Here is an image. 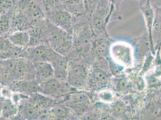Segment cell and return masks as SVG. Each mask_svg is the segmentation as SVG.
<instances>
[{"label": "cell", "instance_id": "1", "mask_svg": "<svg viewBox=\"0 0 161 120\" xmlns=\"http://www.w3.org/2000/svg\"><path fill=\"white\" fill-rule=\"evenodd\" d=\"M47 43L54 51L67 57L70 52L74 43L73 34L56 26L49 20L46 23Z\"/></svg>", "mask_w": 161, "mask_h": 120}, {"label": "cell", "instance_id": "2", "mask_svg": "<svg viewBox=\"0 0 161 120\" xmlns=\"http://www.w3.org/2000/svg\"><path fill=\"white\" fill-rule=\"evenodd\" d=\"M109 55L115 63L127 68L134 64V51L132 46L125 41H116L109 47Z\"/></svg>", "mask_w": 161, "mask_h": 120}, {"label": "cell", "instance_id": "3", "mask_svg": "<svg viewBox=\"0 0 161 120\" xmlns=\"http://www.w3.org/2000/svg\"><path fill=\"white\" fill-rule=\"evenodd\" d=\"M88 73L89 70L84 64L69 63L66 82L72 89L82 91L87 88Z\"/></svg>", "mask_w": 161, "mask_h": 120}, {"label": "cell", "instance_id": "4", "mask_svg": "<svg viewBox=\"0 0 161 120\" xmlns=\"http://www.w3.org/2000/svg\"><path fill=\"white\" fill-rule=\"evenodd\" d=\"M38 92L53 99L67 95L71 91L67 82H63L53 77L38 83Z\"/></svg>", "mask_w": 161, "mask_h": 120}, {"label": "cell", "instance_id": "5", "mask_svg": "<svg viewBox=\"0 0 161 120\" xmlns=\"http://www.w3.org/2000/svg\"><path fill=\"white\" fill-rule=\"evenodd\" d=\"M57 53L48 43H43L28 47L24 50L22 57L27 58L33 63L36 61L51 63Z\"/></svg>", "mask_w": 161, "mask_h": 120}, {"label": "cell", "instance_id": "6", "mask_svg": "<svg viewBox=\"0 0 161 120\" xmlns=\"http://www.w3.org/2000/svg\"><path fill=\"white\" fill-rule=\"evenodd\" d=\"M110 79L109 74L106 70L94 66L89 70L87 89L94 91H99L106 88Z\"/></svg>", "mask_w": 161, "mask_h": 120}, {"label": "cell", "instance_id": "7", "mask_svg": "<svg viewBox=\"0 0 161 120\" xmlns=\"http://www.w3.org/2000/svg\"><path fill=\"white\" fill-rule=\"evenodd\" d=\"M19 7V12L30 24L33 25L43 20L44 13L35 2L31 0H21Z\"/></svg>", "mask_w": 161, "mask_h": 120}, {"label": "cell", "instance_id": "8", "mask_svg": "<svg viewBox=\"0 0 161 120\" xmlns=\"http://www.w3.org/2000/svg\"><path fill=\"white\" fill-rule=\"evenodd\" d=\"M65 102L66 106L79 115L86 113L91 106L89 97L81 93L68 94L66 95Z\"/></svg>", "mask_w": 161, "mask_h": 120}, {"label": "cell", "instance_id": "9", "mask_svg": "<svg viewBox=\"0 0 161 120\" xmlns=\"http://www.w3.org/2000/svg\"><path fill=\"white\" fill-rule=\"evenodd\" d=\"M50 17L48 20L57 27L69 33L73 34L74 19L72 14L67 10L55 9L49 13Z\"/></svg>", "mask_w": 161, "mask_h": 120}, {"label": "cell", "instance_id": "10", "mask_svg": "<svg viewBox=\"0 0 161 120\" xmlns=\"http://www.w3.org/2000/svg\"><path fill=\"white\" fill-rule=\"evenodd\" d=\"M139 8L142 14L146 25L147 28V32L148 34L149 39L151 45V52L155 55L156 50L154 48V43L153 39V28L154 24V7L147 0L139 2Z\"/></svg>", "mask_w": 161, "mask_h": 120}, {"label": "cell", "instance_id": "11", "mask_svg": "<svg viewBox=\"0 0 161 120\" xmlns=\"http://www.w3.org/2000/svg\"><path fill=\"white\" fill-rule=\"evenodd\" d=\"M24 50L14 45L7 37L0 36V60H8L22 57Z\"/></svg>", "mask_w": 161, "mask_h": 120}, {"label": "cell", "instance_id": "12", "mask_svg": "<svg viewBox=\"0 0 161 120\" xmlns=\"http://www.w3.org/2000/svg\"><path fill=\"white\" fill-rule=\"evenodd\" d=\"M35 79L40 83L54 77V70L52 64L47 61L33 62Z\"/></svg>", "mask_w": 161, "mask_h": 120}, {"label": "cell", "instance_id": "13", "mask_svg": "<svg viewBox=\"0 0 161 120\" xmlns=\"http://www.w3.org/2000/svg\"><path fill=\"white\" fill-rule=\"evenodd\" d=\"M135 46L138 59L143 61L148 53L151 52V45L147 32L136 39Z\"/></svg>", "mask_w": 161, "mask_h": 120}, {"label": "cell", "instance_id": "14", "mask_svg": "<svg viewBox=\"0 0 161 120\" xmlns=\"http://www.w3.org/2000/svg\"><path fill=\"white\" fill-rule=\"evenodd\" d=\"M7 37L14 45L23 49L29 46L30 34L28 30H17L9 34Z\"/></svg>", "mask_w": 161, "mask_h": 120}, {"label": "cell", "instance_id": "15", "mask_svg": "<svg viewBox=\"0 0 161 120\" xmlns=\"http://www.w3.org/2000/svg\"><path fill=\"white\" fill-rule=\"evenodd\" d=\"M18 113H20L22 118L26 119H36L40 117V110L33 105L30 99L23 102L19 107Z\"/></svg>", "mask_w": 161, "mask_h": 120}, {"label": "cell", "instance_id": "16", "mask_svg": "<svg viewBox=\"0 0 161 120\" xmlns=\"http://www.w3.org/2000/svg\"><path fill=\"white\" fill-rule=\"evenodd\" d=\"M19 111V107L11 99H5L3 100V111L1 118L10 119L14 118Z\"/></svg>", "mask_w": 161, "mask_h": 120}, {"label": "cell", "instance_id": "17", "mask_svg": "<svg viewBox=\"0 0 161 120\" xmlns=\"http://www.w3.org/2000/svg\"><path fill=\"white\" fill-rule=\"evenodd\" d=\"M154 19L153 28V39L154 43V40L158 37V40H156L154 43V46L157 41H158L157 44V46L158 47L161 44V7H154Z\"/></svg>", "mask_w": 161, "mask_h": 120}, {"label": "cell", "instance_id": "18", "mask_svg": "<svg viewBox=\"0 0 161 120\" xmlns=\"http://www.w3.org/2000/svg\"><path fill=\"white\" fill-rule=\"evenodd\" d=\"M12 27V17L8 14L0 15V36L8 33Z\"/></svg>", "mask_w": 161, "mask_h": 120}, {"label": "cell", "instance_id": "19", "mask_svg": "<svg viewBox=\"0 0 161 120\" xmlns=\"http://www.w3.org/2000/svg\"><path fill=\"white\" fill-rule=\"evenodd\" d=\"M98 99L100 101H102L103 103H109L113 102L114 100V95L113 93L105 88L102 89L99 91L98 93Z\"/></svg>", "mask_w": 161, "mask_h": 120}, {"label": "cell", "instance_id": "20", "mask_svg": "<svg viewBox=\"0 0 161 120\" xmlns=\"http://www.w3.org/2000/svg\"><path fill=\"white\" fill-rule=\"evenodd\" d=\"M98 1L99 0H83L85 13L89 19L93 13Z\"/></svg>", "mask_w": 161, "mask_h": 120}, {"label": "cell", "instance_id": "21", "mask_svg": "<svg viewBox=\"0 0 161 120\" xmlns=\"http://www.w3.org/2000/svg\"><path fill=\"white\" fill-rule=\"evenodd\" d=\"M112 5L115 7V12L112 16V18L114 19H119L121 18L120 13V7L124 0H108Z\"/></svg>", "mask_w": 161, "mask_h": 120}, {"label": "cell", "instance_id": "22", "mask_svg": "<svg viewBox=\"0 0 161 120\" xmlns=\"http://www.w3.org/2000/svg\"><path fill=\"white\" fill-rule=\"evenodd\" d=\"M45 10L48 14L57 9L56 6L58 3V0H42Z\"/></svg>", "mask_w": 161, "mask_h": 120}, {"label": "cell", "instance_id": "23", "mask_svg": "<svg viewBox=\"0 0 161 120\" xmlns=\"http://www.w3.org/2000/svg\"><path fill=\"white\" fill-rule=\"evenodd\" d=\"M11 6L12 2L10 0H0V15L8 14Z\"/></svg>", "mask_w": 161, "mask_h": 120}, {"label": "cell", "instance_id": "24", "mask_svg": "<svg viewBox=\"0 0 161 120\" xmlns=\"http://www.w3.org/2000/svg\"><path fill=\"white\" fill-rule=\"evenodd\" d=\"M154 7H161V0H147Z\"/></svg>", "mask_w": 161, "mask_h": 120}, {"label": "cell", "instance_id": "25", "mask_svg": "<svg viewBox=\"0 0 161 120\" xmlns=\"http://www.w3.org/2000/svg\"><path fill=\"white\" fill-rule=\"evenodd\" d=\"M2 111H3V101L0 100V118L1 117Z\"/></svg>", "mask_w": 161, "mask_h": 120}, {"label": "cell", "instance_id": "26", "mask_svg": "<svg viewBox=\"0 0 161 120\" xmlns=\"http://www.w3.org/2000/svg\"><path fill=\"white\" fill-rule=\"evenodd\" d=\"M161 117V108L160 111H159V112L158 115V116H157V117Z\"/></svg>", "mask_w": 161, "mask_h": 120}, {"label": "cell", "instance_id": "27", "mask_svg": "<svg viewBox=\"0 0 161 120\" xmlns=\"http://www.w3.org/2000/svg\"><path fill=\"white\" fill-rule=\"evenodd\" d=\"M139 2H141V1H146V0H138Z\"/></svg>", "mask_w": 161, "mask_h": 120}]
</instances>
